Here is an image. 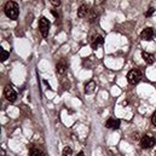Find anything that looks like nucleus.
Returning <instances> with one entry per match:
<instances>
[{"mask_svg": "<svg viewBox=\"0 0 156 156\" xmlns=\"http://www.w3.org/2000/svg\"><path fill=\"white\" fill-rule=\"evenodd\" d=\"M5 15L10 20H17L20 15V9L18 4L16 1H7L5 5Z\"/></svg>", "mask_w": 156, "mask_h": 156, "instance_id": "1", "label": "nucleus"}, {"mask_svg": "<svg viewBox=\"0 0 156 156\" xmlns=\"http://www.w3.org/2000/svg\"><path fill=\"white\" fill-rule=\"evenodd\" d=\"M142 72L139 69H132L127 74V81L129 85H137L142 80Z\"/></svg>", "mask_w": 156, "mask_h": 156, "instance_id": "2", "label": "nucleus"}, {"mask_svg": "<svg viewBox=\"0 0 156 156\" xmlns=\"http://www.w3.org/2000/svg\"><path fill=\"white\" fill-rule=\"evenodd\" d=\"M50 26H51V23H50V21L46 17H41L39 20V29L41 35H42V38H46L48 35Z\"/></svg>", "mask_w": 156, "mask_h": 156, "instance_id": "3", "label": "nucleus"}, {"mask_svg": "<svg viewBox=\"0 0 156 156\" xmlns=\"http://www.w3.org/2000/svg\"><path fill=\"white\" fill-rule=\"evenodd\" d=\"M155 143H156L155 138L151 137V136H148V134H145L140 139V147H142V149H151L155 145Z\"/></svg>", "mask_w": 156, "mask_h": 156, "instance_id": "4", "label": "nucleus"}, {"mask_svg": "<svg viewBox=\"0 0 156 156\" xmlns=\"http://www.w3.org/2000/svg\"><path fill=\"white\" fill-rule=\"evenodd\" d=\"M4 96H5V98H6L9 102H11V103H13V102L17 99V92H16L15 88H13L12 86H10V85H7V86L5 87V90H4Z\"/></svg>", "mask_w": 156, "mask_h": 156, "instance_id": "5", "label": "nucleus"}, {"mask_svg": "<svg viewBox=\"0 0 156 156\" xmlns=\"http://www.w3.org/2000/svg\"><path fill=\"white\" fill-rule=\"evenodd\" d=\"M154 37H155V30H154V28H151V27L145 28V29L140 33V38L143 40H147V41H150Z\"/></svg>", "mask_w": 156, "mask_h": 156, "instance_id": "6", "label": "nucleus"}, {"mask_svg": "<svg viewBox=\"0 0 156 156\" xmlns=\"http://www.w3.org/2000/svg\"><path fill=\"white\" fill-rule=\"evenodd\" d=\"M120 125H121V121L119 119H113V117L108 119V121L105 122V127L109 129H119Z\"/></svg>", "mask_w": 156, "mask_h": 156, "instance_id": "7", "label": "nucleus"}, {"mask_svg": "<svg viewBox=\"0 0 156 156\" xmlns=\"http://www.w3.org/2000/svg\"><path fill=\"white\" fill-rule=\"evenodd\" d=\"M56 69H57V73H58L59 75L66 74V72H67V69H68V64H67L66 59H61V61L57 63Z\"/></svg>", "mask_w": 156, "mask_h": 156, "instance_id": "8", "label": "nucleus"}, {"mask_svg": "<svg viewBox=\"0 0 156 156\" xmlns=\"http://www.w3.org/2000/svg\"><path fill=\"white\" fill-rule=\"evenodd\" d=\"M103 44H104V38H103V37H101V35H98L94 41H92V42H91V46H92V48H93V50H97V48H98L99 46H102Z\"/></svg>", "mask_w": 156, "mask_h": 156, "instance_id": "9", "label": "nucleus"}, {"mask_svg": "<svg viewBox=\"0 0 156 156\" xmlns=\"http://www.w3.org/2000/svg\"><path fill=\"white\" fill-rule=\"evenodd\" d=\"M142 56H143V59H144L148 64H153V63L155 62V57H154V55H153V53L143 52V53H142Z\"/></svg>", "mask_w": 156, "mask_h": 156, "instance_id": "10", "label": "nucleus"}, {"mask_svg": "<svg viewBox=\"0 0 156 156\" xmlns=\"http://www.w3.org/2000/svg\"><path fill=\"white\" fill-rule=\"evenodd\" d=\"M94 90H96V82H94V81H90V82L86 83V86H85V93H86V94L93 93Z\"/></svg>", "mask_w": 156, "mask_h": 156, "instance_id": "11", "label": "nucleus"}, {"mask_svg": "<svg viewBox=\"0 0 156 156\" xmlns=\"http://www.w3.org/2000/svg\"><path fill=\"white\" fill-rule=\"evenodd\" d=\"M88 12H90V10H88V6L87 5H81L78 9V16L80 18H83Z\"/></svg>", "mask_w": 156, "mask_h": 156, "instance_id": "12", "label": "nucleus"}, {"mask_svg": "<svg viewBox=\"0 0 156 156\" xmlns=\"http://www.w3.org/2000/svg\"><path fill=\"white\" fill-rule=\"evenodd\" d=\"M98 17H99V12H97L96 9H93V10L90 11V17H88L90 23H94V22L98 20Z\"/></svg>", "mask_w": 156, "mask_h": 156, "instance_id": "13", "label": "nucleus"}, {"mask_svg": "<svg viewBox=\"0 0 156 156\" xmlns=\"http://www.w3.org/2000/svg\"><path fill=\"white\" fill-rule=\"evenodd\" d=\"M29 156H45V154H44L42 150H40L39 148L33 147V148H30V150H29Z\"/></svg>", "mask_w": 156, "mask_h": 156, "instance_id": "14", "label": "nucleus"}, {"mask_svg": "<svg viewBox=\"0 0 156 156\" xmlns=\"http://www.w3.org/2000/svg\"><path fill=\"white\" fill-rule=\"evenodd\" d=\"M9 56H10V53H9L7 51H5V50H4L2 47H1V53H0V61H1V62H5V61H7Z\"/></svg>", "mask_w": 156, "mask_h": 156, "instance_id": "15", "label": "nucleus"}, {"mask_svg": "<svg viewBox=\"0 0 156 156\" xmlns=\"http://www.w3.org/2000/svg\"><path fill=\"white\" fill-rule=\"evenodd\" d=\"M62 154H63V156H72L73 155V149L69 148V147H66V148L63 149Z\"/></svg>", "mask_w": 156, "mask_h": 156, "instance_id": "16", "label": "nucleus"}, {"mask_svg": "<svg viewBox=\"0 0 156 156\" xmlns=\"http://www.w3.org/2000/svg\"><path fill=\"white\" fill-rule=\"evenodd\" d=\"M154 11H155V10H154L153 7H150V9L148 10V12L145 13V16H147V17H150V16H153V13H154Z\"/></svg>", "mask_w": 156, "mask_h": 156, "instance_id": "17", "label": "nucleus"}, {"mask_svg": "<svg viewBox=\"0 0 156 156\" xmlns=\"http://www.w3.org/2000/svg\"><path fill=\"white\" fill-rule=\"evenodd\" d=\"M61 2H62L61 0H52V1H51V4H52L53 6H56V7H57V6H59V5H61Z\"/></svg>", "mask_w": 156, "mask_h": 156, "instance_id": "18", "label": "nucleus"}, {"mask_svg": "<svg viewBox=\"0 0 156 156\" xmlns=\"http://www.w3.org/2000/svg\"><path fill=\"white\" fill-rule=\"evenodd\" d=\"M151 122H153L154 126H156V112L153 114V116H151Z\"/></svg>", "mask_w": 156, "mask_h": 156, "instance_id": "19", "label": "nucleus"}, {"mask_svg": "<svg viewBox=\"0 0 156 156\" xmlns=\"http://www.w3.org/2000/svg\"><path fill=\"white\" fill-rule=\"evenodd\" d=\"M51 13H52V15H53L56 18H58V15H57V12H56L55 10H51Z\"/></svg>", "mask_w": 156, "mask_h": 156, "instance_id": "20", "label": "nucleus"}, {"mask_svg": "<svg viewBox=\"0 0 156 156\" xmlns=\"http://www.w3.org/2000/svg\"><path fill=\"white\" fill-rule=\"evenodd\" d=\"M78 156H85V155H83V153H82V151H80V153L78 154Z\"/></svg>", "mask_w": 156, "mask_h": 156, "instance_id": "21", "label": "nucleus"}]
</instances>
